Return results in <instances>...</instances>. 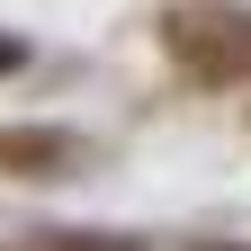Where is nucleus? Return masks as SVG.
<instances>
[{"label": "nucleus", "mask_w": 251, "mask_h": 251, "mask_svg": "<svg viewBox=\"0 0 251 251\" xmlns=\"http://www.w3.org/2000/svg\"><path fill=\"white\" fill-rule=\"evenodd\" d=\"M45 251H135V242H117V233H54Z\"/></svg>", "instance_id": "7ed1b4c3"}, {"label": "nucleus", "mask_w": 251, "mask_h": 251, "mask_svg": "<svg viewBox=\"0 0 251 251\" xmlns=\"http://www.w3.org/2000/svg\"><path fill=\"white\" fill-rule=\"evenodd\" d=\"M72 162V135H54V126H18V135H0V171L18 179H54Z\"/></svg>", "instance_id": "f03ea898"}, {"label": "nucleus", "mask_w": 251, "mask_h": 251, "mask_svg": "<svg viewBox=\"0 0 251 251\" xmlns=\"http://www.w3.org/2000/svg\"><path fill=\"white\" fill-rule=\"evenodd\" d=\"M198 251H233V242H198Z\"/></svg>", "instance_id": "39448f33"}, {"label": "nucleus", "mask_w": 251, "mask_h": 251, "mask_svg": "<svg viewBox=\"0 0 251 251\" xmlns=\"http://www.w3.org/2000/svg\"><path fill=\"white\" fill-rule=\"evenodd\" d=\"M162 54L198 90H233V81H251V9H233V0H188V9L162 18Z\"/></svg>", "instance_id": "f257e3e1"}, {"label": "nucleus", "mask_w": 251, "mask_h": 251, "mask_svg": "<svg viewBox=\"0 0 251 251\" xmlns=\"http://www.w3.org/2000/svg\"><path fill=\"white\" fill-rule=\"evenodd\" d=\"M9 63H18V45H9V36H0V72H9Z\"/></svg>", "instance_id": "20e7f679"}]
</instances>
